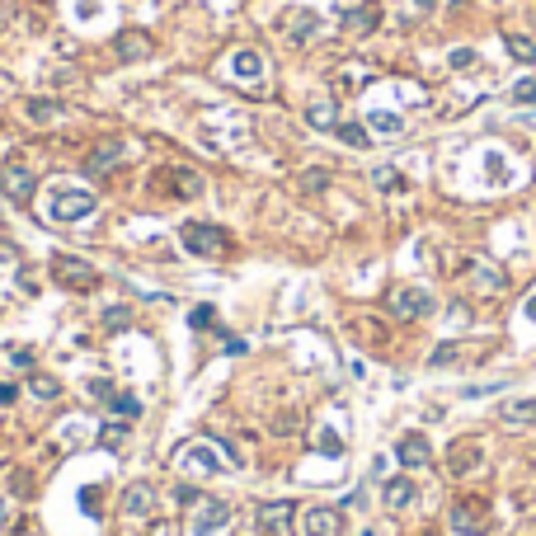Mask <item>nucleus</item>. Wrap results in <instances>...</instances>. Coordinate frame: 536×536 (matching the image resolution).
I'll return each mask as SVG.
<instances>
[{
	"label": "nucleus",
	"mask_w": 536,
	"mask_h": 536,
	"mask_svg": "<svg viewBox=\"0 0 536 536\" xmlns=\"http://www.w3.org/2000/svg\"><path fill=\"white\" fill-rule=\"evenodd\" d=\"M381 499L391 508H405L414 504V480H405V475H395V480H386V489H381Z\"/></svg>",
	"instance_id": "obj_13"
},
{
	"label": "nucleus",
	"mask_w": 536,
	"mask_h": 536,
	"mask_svg": "<svg viewBox=\"0 0 536 536\" xmlns=\"http://www.w3.org/2000/svg\"><path fill=\"white\" fill-rule=\"evenodd\" d=\"M316 29H320V19L311 15V10H297V15H292V43H311V38H316Z\"/></svg>",
	"instance_id": "obj_19"
},
{
	"label": "nucleus",
	"mask_w": 536,
	"mask_h": 536,
	"mask_svg": "<svg viewBox=\"0 0 536 536\" xmlns=\"http://www.w3.org/2000/svg\"><path fill=\"white\" fill-rule=\"evenodd\" d=\"M306 123L320 127V132H334V127H339V109H334V99H316V104L306 109Z\"/></svg>",
	"instance_id": "obj_12"
},
{
	"label": "nucleus",
	"mask_w": 536,
	"mask_h": 536,
	"mask_svg": "<svg viewBox=\"0 0 536 536\" xmlns=\"http://www.w3.org/2000/svg\"><path fill=\"white\" fill-rule=\"evenodd\" d=\"M221 344H226V353H245V339H240V334H221Z\"/></svg>",
	"instance_id": "obj_34"
},
{
	"label": "nucleus",
	"mask_w": 536,
	"mask_h": 536,
	"mask_svg": "<svg viewBox=\"0 0 536 536\" xmlns=\"http://www.w3.org/2000/svg\"><path fill=\"white\" fill-rule=\"evenodd\" d=\"M504 424H508V428L536 424V400H513V405H504Z\"/></svg>",
	"instance_id": "obj_14"
},
{
	"label": "nucleus",
	"mask_w": 536,
	"mask_h": 536,
	"mask_svg": "<svg viewBox=\"0 0 536 536\" xmlns=\"http://www.w3.org/2000/svg\"><path fill=\"white\" fill-rule=\"evenodd\" d=\"M513 99H518V104H536V80L522 76L518 85H513Z\"/></svg>",
	"instance_id": "obj_27"
},
{
	"label": "nucleus",
	"mask_w": 536,
	"mask_h": 536,
	"mask_svg": "<svg viewBox=\"0 0 536 536\" xmlns=\"http://www.w3.org/2000/svg\"><path fill=\"white\" fill-rule=\"evenodd\" d=\"M189 508H193L189 513V536H217V532H226V522H231V504L207 499V494H198Z\"/></svg>",
	"instance_id": "obj_1"
},
{
	"label": "nucleus",
	"mask_w": 536,
	"mask_h": 536,
	"mask_svg": "<svg viewBox=\"0 0 536 536\" xmlns=\"http://www.w3.org/2000/svg\"><path fill=\"white\" fill-rule=\"evenodd\" d=\"M414 10H438V0H414Z\"/></svg>",
	"instance_id": "obj_40"
},
{
	"label": "nucleus",
	"mask_w": 536,
	"mask_h": 536,
	"mask_svg": "<svg viewBox=\"0 0 536 536\" xmlns=\"http://www.w3.org/2000/svg\"><path fill=\"white\" fill-rule=\"evenodd\" d=\"M344 532V513L339 508H306V518H301V536H339Z\"/></svg>",
	"instance_id": "obj_7"
},
{
	"label": "nucleus",
	"mask_w": 536,
	"mask_h": 536,
	"mask_svg": "<svg viewBox=\"0 0 536 536\" xmlns=\"http://www.w3.org/2000/svg\"><path fill=\"white\" fill-rule=\"evenodd\" d=\"M471 62H475L471 48H457V52H452V66H471Z\"/></svg>",
	"instance_id": "obj_36"
},
{
	"label": "nucleus",
	"mask_w": 536,
	"mask_h": 536,
	"mask_svg": "<svg viewBox=\"0 0 536 536\" xmlns=\"http://www.w3.org/2000/svg\"><path fill=\"white\" fill-rule=\"evenodd\" d=\"M504 48L513 52V57H518L522 66H532V62H536V43H532V38H522V33H508V38H504Z\"/></svg>",
	"instance_id": "obj_22"
},
{
	"label": "nucleus",
	"mask_w": 536,
	"mask_h": 536,
	"mask_svg": "<svg viewBox=\"0 0 536 536\" xmlns=\"http://www.w3.org/2000/svg\"><path fill=\"white\" fill-rule=\"evenodd\" d=\"M457 358H461V348H457V344H442L438 353L428 358V363H433V367H447V363H457Z\"/></svg>",
	"instance_id": "obj_28"
},
{
	"label": "nucleus",
	"mask_w": 536,
	"mask_h": 536,
	"mask_svg": "<svg viewBox=\"0 0 536 536\" xmlns=\"http://www.w3.org/2000/svg\"><path fill=\"white\" fill-rule=\"evenodd\" d=\"M527 316H532V320H536V297H527Z\"/></svg>",
	"instance_id": "obj_41"
},
{
	"label": "nucleus",
	"mask_w": 536,
	"mask_h": 536,
	"mask_svg": "<svg viewBox=\"0 0 536 536\" xmlns=\"http://www.w3.org/2000/svg\"><path fill=\"white\" fill-rule=\"evenodd\" d=\"M452 522H457V532H480V513H475V508H466V504H457Z\"/></svg>",
	"instance_id": "obj_26"
},
{
	"label": "nucleus",
	"mask_w": 536,
	"mask_h": 536,
	"mask_svg": "<svg viewBox=\"0 0 536 536\" xmlns=\"http://www.w3.org/2000/svg\"><path fill=\"white\" fill-rule=\"evenodd\" d=\"M212 306H198V311H193V330H207V325H212Z\"/></svg>",
	"instance_id": "obj_33"
},
{
	"label": "nucleus",
	"mask_w": 536,
	"mask_h": 536,
	"mask_svg": "<svg viewBox=\"0 0 536 536\" xmlns=\"http://www.w3.org/2000/svg\"><path fill=\"white\" fill-rule=\"evenodd\" d=\"M292 513H297V508L287 504V499L264 504V508H259V518H254V527H259V536H278V532H283V522L292 518Z\"/></svg>",
	"instance_id": "obj_10"
},
{
	"label": "nucleus",
	"mask_w": 536,
	"mask_h": 536,
	"mask_svg": "<svg viewBox=\"0 0 536 536\" xmlns=\"http://www.w3.org/2000/svg\"><path fill=\"white\" fill-rule=\"evenodd\" d=\"M123 513L127 518H142V513H151V485H132L123 494Z\"/></svg>",
	"instance_id": "obj_15"
},
{
	"label": "nucleus",
	"mask_w": 536,
	"mask_h": 536,
	"mask_svg": "<svg viewBox=\"0 0 536 536\" xmlns=\"http://www.w3.org/2000/svg\"><path fill=\"white\" fill-rule=\"evenodd\" d=\"M367 123H372V132H377V137H400V132H405V123H400L395 113H372Z\"/></svg>",
	"instance_id": "obj_23"
},
{
	"label": "nucleus",
	"mask_w": 536,
	"mask_h": 536,
	"mask_svg": "<svg viewBox=\"0 0 536 536\" xmlns=\"http://www.w3.org/2000/svg\"><path fill=\"white\" fill-rule=\"evenodd\" d=\"M391 311L400 320H419V316L433 311V292H428V287H395L391 292Z\"/></svg>",
	"instance_id": "obj_4"
},
{
	"label": "nucleus",
	"mask_w": 536,
	"mask_h": 536,
	"mask_svg": "<svg viewBox=\"0 0 536 536\" xmlns=\"http://www.w3.org/2000/svg\"><path fill=\"white\" fill-rule=\"evenodd\" d=\"M118 62H146L151 57V38H146L142 29H127V33H118Z\"/></svg>",
	"instance_id": "obj_11"
},
{
	"label": "nucleus",
	"mask_w": 536,
	"mask_h": 536,
	"mask_svg": "<svg viewBox=\"0 0 536 536\" xmlns=\"http://www.w3.org/2000/svg\"><path fill=\"white\" fill-rule=\"evenodd\" d=\"M95 212V193L90 189H62L57 193V203H52V217L57 221H80Z\"/></svg>",
	"instance_id": "obj_5"
},
{
	"label": "nucleus",
	"mask_w": 536,
	"mask_h": 536,
	"mask_svg": "<svg viewBox=\"0 0 536 536\" xmlns=\"http://www.w3.org/2000/svg\"><path fill=\"white\" fill-rule=\"evenodd\" d=\"M0 193H5L10 203H33V193H38V179H33L29 165L10 160V165H0Z\"/></svg>",
	"instance_id": "obj_3"
},
{
	"label": "nucleus",
	"mask_w": 536,
	"mask_h": 536,
	"mask_svg": "<svg viewBox=\"0 0 536 536\" xmlns=\"http://www.w3.org/2000/svg\"><path fill=\"white\" fill-rule=\"evenodd\" d=\"M170 184H174V193H179V198H184V193H189V198H198V193H203V179H198L193 170H170Z\"/></svg>",
	"instance_id": "obj_21"
},
{
	"label": "nucleus",
	"mask_w": 536,
	"mask_h": 536,
	"mask_svg": "<svg viewBox=\"0 0 536 536\" xmlns=\"http://www.w3.org/2000/svg\"><path fill=\"white\" fill-rule=\"evenodd\" d=\"M24 113H29L33 123H57V118H66V104H57V99H29Z\"/></svg>",
	"instance_id": "obj_17"
},
{
	"label": "nucleus",
	"mask_w": 536,
	"mask_h": 536,
	"mask_svg": "<svg viewBox=\"0 0 536 536\" xmlns=\"http://www.w3.org/2000/svg\"><path fill=\"white\" fill-rule=\"evenodd\" d=\"M475 283H480V292H504L508 278H504V273H494L489 264H480V268H475Z\"/></svg>",
	"instance_id": "obj_25"
},
{
	"label": "nucleus",
	"mask_w": 536,
	"mask_h": 536,
	"mask_svg": "<svg viewBox=\"0 0 536 536\" xmlns=\"http://www.w3.org/2000/svg\"><path fill=\"white\" fill-rule=\"evenodd\" d=\"M231 71H236L240 80H254L259 71H264V62H259V52L245 48V52H236V57H231Z\"/></svg>",
	"instance_id": "obj_20"
},
{
	"label": "nucleus",
	"mask_w": 536,
	"mask_h": 536,
	"mask_svg": "<svg viewBox=\"0 0 536 536\" xmlns=\"http://www.w3.org/2000/svg\"><path fill=\"white\" fill-rule=\"evenodd\" d=\"M33 391L43 395V400H57V395H62V386H57L52 377H38V381H33Z\"/></svg>",
	"instance_id": "obj_30"
},
{
	"label": "nucleus",
	"mask_w": 536,
	"mask_h": 536,
	"mask_svg": "<svg viewBox=\"0 0 536 536\" xmlns=\"http://www.w3.org/2000/svg\"><path fill=\"white\" fill-rule=\"evenodd\" d=\"M123 433H127V424H113V428H104V442H123Z\"/></svg>",
	"instance_id": "obj_37"
},
{
	"label": "nucleus",
	"mask_w": 536,
	"mask_h": 536,
	"mask_svg": "<svg viewBox=\"0 0 536 536\" xmlns=\"http://www.w3.org/2000/svg\"><path fill=\"white\" fill-rule=\"evenodd\" d=\"M325 184H330V174H325V170H311L306 179H301V189H306V193H320Z\"/></svg>",
	"instance_id": "obj_29"
},
{
	"label": "nucleus",
	"mask_w": 536,
	"mask_h": 536,
	"mask_svg": "<svg viewBox=\"0 0 536 536\" xmlns=\"http://www.w3.org/2000/svg\"><path fill=\"white\" fill-rule=\"evenodd\" d=\"M400 184H405V179H400L395 170H377V189H386V193H391V189H400Z\"/></svg>",
	"instance_id": "obj_32"
},
{
	"label": "nucleus",
	"mask_w": 536,
	"mask_h": 536,
	"mask_svg": "<svg viewBox=\"0 0 536 536\" xmlns=\"http://www.w3.org/2000/svg\"><path fill=\"white\" fill-rule=\"evenodd\" d=\"M179 466H184V471H193V475H212V471H221L217 447H212V442H193V447H184V452H179Z\"/></svg>",
	"instance_id": "obj_8"
},
{
	"label": "nucleus",
	"mask_w": 536,
	"mask_h": 536,
	"mask_svg": "<svg viewBox=\"0 0 536 536\" xmlns=\"http://www.w3.org/2000/svg\"><path fill=\"white\" fill-rule=\"evenodd\" d=\"M0 405H15V386H0Z\"/></svg>",
	"instance_id": "obj_39"
},
{
	"label": "nucleus",
	"mask_w": 536,
	"mask_h": 536,
	"mask_svg": "<svg viewBox=\"0 0 536 536\" xmlns=\"http://www.w3.org/2000/svg\"><path fill=\"white\" fill-rule=\"evenodd\" d=\"M179 245L189 254H203V259H217L226 250V231L221 226H203V221H189L184 231H179Z\"/></svg>",
	"instance_id": "obj_2"
},
{
	"label": "nucleus",
	"mask_w": 536,
	"mask_h": 536,
	"mask_svg": "<svg viewBox=\"0 0 536 536\" xmlns=\"http://www.w3.org/2000/svg\"><path fill=\"white\" fill-rule=\"evenodd\" d=\"M334 132H339V142H344V146H358V151H363V146L372 142V137H367V127H363V123H339V127H334Z\"/></svg>",
	"instance_id": "obj_24"
},
{
	"label": "nucleus",
	"mask_w": 536,
	"mask_h": 536,
	"mask_svg": "<svg viewBox=\"0 0 536 536\" xmlns=\"http://www.w3.org/2000/svg\"><path fill=\"white\" fill-rule=\"evenodd\" d=\"M395 457H400V466L419 471V466H428V461H433V447H428L424 433H405V438L395 442Z\"/></svg>",
	"instance_id": "obj_9"
},
{
	"label": "nucleus",
	"mask_w": 536,
	"mask_h": 536,
	"mask_svg": "<svg viewBox=\"0 0 536 536\" xmlns=\"http://www.w3.org/2000/svg\"><path fill=\"white\" fill-rule=\"evenodd\" d=\"M10 358H15V367H33V353H24V348H15Z\"/></svg>",
	"instance_id": "obj_38"
},
{
	"label": "nucleus",
	"mask_w": 536,
	"mask_h": 536,
	"mask_svg": "<svg viewBox=\"0 0 536 536\" xmlns=\"http://www.w3.org/2000/svg\"><path fill=\"white\" fill-rule=\"evenodd\" d=\"M113 410H118V414H127V419H132V414L142 410V405H137V395H113Z\"/></svg>",
	"instance_id": "obj_31"
},
{
	"label": "nucleus",
	"mask_w": 536,
	"mask_h": 536,
	"mask_svg": "<svg viewBox=\"0 0 536 536\" xmlns=\"http://www.w3.org/2000/svg\"><path fill=\"white\" fill-rule=\"evenodd\" d=\"M52 268H57V278H62L66 287H80V292H90V287H99V273L85 259H71V254H57L52 259Z\"/></svg>",
	"instance_id": "obj_6"
},
{
	"label": "nucleus",
	"mask_w": 536,
	"mask_h": 536,
	"mask_svg": "<svg viewBox=\"0 0 536 536\" xmlns=\"http://www.w3.org/2000/svg\"><path fill=\"white\" fill-rule=\"evenodd\" d=\"M104 320H109V330H123V325H127V320H132V316H127L123 306H118V311H113V316H104Z\"/></svg>",
	"instance_id": "obj_35"
},
{
	"label": "nucleus",
	"mask_w": 536,
	"mask_h": 536,
	"mask_svg": "<svg viewBox=\"0 0 536 536\" xmlns=\"http://www.w3.org/2000/svg\"><path fill=\"white\" fill-rule=\"evenodd\" d=\"M377 19H381L377 5H358V10H348L344 24H348V33H372V29H377Z\"/></svg>",
	"instance_id": "obj_16"
},
{
	"label": "nucleus",
	"mask_w": 536,
	"mask_h": 536,
	"mask_svg": "<svg viewBox=\"0 0 536 536\" xmlns=\"http://www.w3.org/2000/svg\"><path fill=\"white\" fill-rule=\"evenodd\" d=\"M118 156H123V146L109 142V146H99V151H90L85 170H90V174H104V170H113V165H118Z\"/></svg>",
	"instance_id": "obj_18"
}]
</instances>
